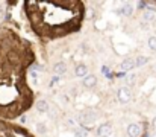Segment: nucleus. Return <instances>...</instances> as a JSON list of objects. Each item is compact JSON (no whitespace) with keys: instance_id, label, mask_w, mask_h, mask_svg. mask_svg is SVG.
I'll return each instance as SVG.
<instances>
[{"instance_id":"2eb2a0df","label":"nucleus","mask_w":156,"mask_h":137,"mask_svg":"<svg viewBox=\"0 0 156 137\" xmlns=\"http://www.w3.org/2000/svg\"><path fill=\"white\" fill-rule=\"evenodd\" d=\"M37 130H38L41 134H44V133H46V127H44L43 124H38V125H37Z\"/></svg>"},{"instance_id":"6e6552de","label":"nucleus","mask_w":156,"mask_h":137,"mask_svg":"<svg viewBox=\"0 0 156 137\" xmlns=\"http://www.w3.org/2000/svg\"><path fill=\"white\" fill-rule=\"evenodd\" d=\"M49 108H50V105H49V102H47V101L40 99V101L37 102V110H38L40 113H47V111H49Z\"/></svg>"},{"instance_id":"f8f14e48","label":"nucleus","mask_w":156,"mask_h":137,"mask_svg":"<svg viewBox=\"0 0 156 137\" xmlns=\"http://www.w3.org/2000/svg\"><path fill=\"white\" fill-rule=\"evenodd\" d=\"M147 61H149L147 56H138V58L135 59V67H141V66L147 64Z\"/></svg>"},{"instance_id":"f3484780","label":"nucleus","mask_w":156,"mask_h":137,"mask_svg":"<svg viewBox=\"0 0 156 137\" xmlns=\"http://www.w3.org/2000/svg\"><path fill=\"white\" fill-rule=\"evenodd\" d=\"M152 127H153V130L156 131V117L153 119V122H152Z\"/></svg>"},{"instance_id":"4468645a","label":"nucleus","mask_w":156,"mask_h":137,"mask_svg":"<svg viewBox=\"0 0 156 137\" xmlns=\"http://www.w3.org/2000/svg\"><path fill=\"white\" fill-rule=\"evenodd\" d=\"M74 136L76 137H87L88 133H87V130H83V128H76V130H74Z\"/></svg>"},{"instance_id":"1a4fd4ad","label":"nucleus","mask_w":156,"mask_h":137,"mask_svg":"<svg viewBox=\"0 0 156 137\" xmlns=\"http://www.w3.org/2000/svg\"><path fill=\"white\" fill-rule=\"evenodd\" d=\"M94 119H96V116L93 113H83V114H80V122L82 124H93Z\"/></svg>"},{"instance_id":"a211bd4d","label":"nucleus","mask_w":156,"mask_h":137,"mask_svg":"<svg viewBox=\"0 0 156 137\" xmlns=\"http://www.w3.org/2000/svg\"><path fill=\"white\" fill-rule=\"evenodd\" d=\"M0 130H6V125L3 122H0Z\"/></svg>"},{"instance_id":"dca6fc26","label":"nucleus","mask_w":156,"mask_h":137,"mask_svg":"<svg viewBox=\"0 0 156 137\" xmlns=\"http://www.w3.org/2000/svg\"><path fill=\"white\" fill-rule=\"evenodd\" d=\"M20 122H21V124L27 122V116H21V117H20Z\"/></svg>"},{"instance_id":"39448f33","label":"nucleus","mask_w":156,"mask_h":137,"mask_svg":"<svg viewBox=\"0 0 156 137\" xmlns=\"http://www.w3.org/2000/svg\"><path fill=\"white\" fill-rule=\"evenodd\" d=\"M135 67V59H132V58H127V59H124L121 64H120V69L123 70V72H129V70H132Z\"/></svg>"},{"instance_id":"7ed1b4c3","label":"nucleus","mask_w":156,"mask_h":137,"mask_svg":"<svg viewBox=\"0 0 156 137\" xmlns=\"http://www.w3.org/2000/svg\"><path fill=\"white\" fill-rule=\"evenodd\" d=\"M112 133V127L109 124H102L97 128V137H108Z\"/></svg>"},{"instance_id":"423d86ee","label":"nucleus","mask_w":156,"mask_h":137,"mask_svg":"<svg viewBox=\"0 0 156 137\" xmlns=\"http://www.w3.org/2000/svg\"><path fill=\"white\" fill-rule=\"evenodd\" d=\"M87 72H88V69H87L85 64H77V66L74 67V75L79 76V78H85V76H88Z\"/></svg>"},{"instance_id":"20e7f679","label":"nucleus","mask_w":156,"mask_h":137,"mask_svg":"<svg viewBox=\"0 0 156 137\" xmlns=\"http://www.w3.org/2000/svg\"><path fill=\"white\" fill-rule=\"evenodd\" d=\"M83 87H87V89H93V87H96V84H97V78L94 76V75H88V76H85L83 78Z\"/></svg>"},{"instance_id":"f03ea898","label":"nucleus","mask_w":156,"mask_h":137,"mask_svg":"<svg viewBox=\"0 0 156 137\" xmlns=\"http://www.w3.org/2000/svg\"><path fill=\"white\" fill-rule=\"evenodd\" d=\"M143 133V128L140 124H130L127 127V136L129 137H140Z\"/></svg>"},{"instance_id":"9d476101","label":"nucleus","mask_w":156,"mask_h":137,"mask_svg":"<svg viewBox=\"0 0 156 137\" xmlns=\"http://www.w3.org/2000/svg\"><path fill=\"white\" fill-rule=\"evenodd\" d=\"M118 12L123 14V15H127V17H129V15H132V12H133V6H132V5H123L121 9H120Z\"/></svg>"},{"instance_id":"ddd939ff","label":"nucleus","mask_w":156,"mask_h":137,"mask_svg":"<svg viewBox=\"0 0 156 137\" xmlns=\"http://www.w3.org/2000/svg\"><path fill=\"white\" fill-rule=\"evenodd\" d=\"M147 46H149V49H150V50H153V52L156 50V37L155 35H152V37L147 40Z\"/></svg>"},{"instance_id":"0eeeda50","label":"nucleus","mask_w":156,"mask_h":137,"mask_svg":"<svg viewBox=\"0 0 156 137\" xmlns=\"http://www.w3.org/2000/svg\"><path fill=\"white\" fill-rule=\"evenodd\" d=\"M53 72H55L56 75H64V73L67 72V64L62 63V61L56 63V64L53 66Z\"/></svg>"},{"instance_id":"6ab92c4d","label":"nucleus","mask_w":156,"mask_h":137,"mask_svg":"<svg viewBox=\"0 0 156 137\" xmlns=\"http://www.w3.org/2000/svg\"><path fill=\"white\" fill-rule=\"evenodd\" d=\"M150 137H156V131H155V133H152V136H150Z\"/></svg>"},{"instance_id":"f257e3e1","label":"nucleus","mask_w":156,"mask_h":137,"mask_svg":"<svg viewBox=\"0 0 156 137\" xmlns=\"http://www.w3.org/2000/svg\"><path fill=\"white\" fill-rule=\"evenodd\" d=\"M117 96H118V101H120V102L126 104V102H129V101L132 99V91H130L129 87H121V89H118Z\"/></svg>"},{"instance_id":"9b49d317","label":"nucleus","mask_w":156,"mask_h":137,"mask_svg":"<svg viewBox=\"0 0 156 137\" xmlns=\"http://www.w3.org/2000/svg\"><path fill=\"white\" fill-rule=\"evenodd\" d=\"M143 17H144V20H147V21H153L156 14H155V11H152V9H146L144 14H143Z\"/></svg>"}]
</instances>
